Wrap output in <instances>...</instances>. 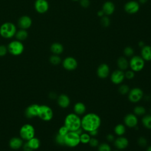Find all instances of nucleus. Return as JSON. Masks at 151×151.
Here are the masks:
<instances>
[{"instance_id": "obj_1", "label": "nucleus", "mask_w": 151, "mask_h": 151, "mask_svg": "<svg viewBox=\"0 0 151 151\" xmlns=\"http://www.w3.org/2000/svg\"><path fill=\"white\" fill-rule=\"evenodd\" d=\"M81 120V128L86 132L97 130L101 124V119L96 113H90L83 116Z\"/></svg>"}, {"instance_id": "obj_2", "label": "nucleus", "mask_w": 151, "mask_h": 151, "mask_svg": "<svg viewBox=\"0 0 151 151\" xmlns=\"http://www.w3.org/2000/svg\"><path fill=\"white\" fill-rule=\"evenodd\" d=\"M81 120L76 113H70L67 114L64 120V126L67 127L69 131L75 132L81 127Z\"/></svg>"}, {"instance_id": "obj_3", "label": "nucleus", "mask_w": 151, "mask_h": 151, "mask_svg": "<svg viewBox=\"0 0 151 151\" xmlns=\"http://www.w3.org/2000/svg\"><path fill=\"white\" fill-rule=\"evenodd\" d=\"M15 33L16 27L12 22H5L0 27V35L5 38H12Z\"/></svg>"}, {"instance_id": "obj_4", "label": "nucleus", "mask_w": 151, "mask_h": 151, "mask_svg": "<svg viewBox=\"0 0 151 151\" xmlns=\"http://www.w3.org/2000/svg\"><path fill=\"white\" fill-rule=\"evenodd\" d=\"M65 145L74 147L77 146L80 143V135L78 134L76 132L69 131L64 137Z\"/></svg>"}, {"instance_id": "obj_5", "label": "nucleus", "mask_w": 151, "mask_h": 151, "mask_svg": "<svg viewBox=\"0 0 151 151\" xmlns=\"http://www.w3.org/2000/svg\"><path fill=\"white\" fill-rule=\"evenodd\" d=\"M19 134L22 139L28 141L35 136L34 127L30 124H25L21 127Z\"/></svg>"}, {"instance_id": "obj_6", "label": "nucleus", "mask_w": 151, "mask_h": 151, "mask_svg": "<svg viewBox=\"0 0 151 151\" xmlns=\"http://www.w3.org/2000/svg\"><path fill=\"white\" fill-rule=\"evenodd\" d=\"M129 65L131 70L134 72L140 71L144 68L145 60L140 56H133L130 60Z\"/></svg>"}, {"instance_id": "obj_7", "label": "nucleus", "mask_w": 151, "mask_h": 151, "mask_svg": "<svg viewBox=\"0 0 151 151\" xmlns=\"http://www.w3.org/2000/svg\"><path fill=\"white\" fill-rule=\"evenodd\" d=\"M38 116L44 121H50L53 117L52 110L48 106H40Z\"/></svg>"}, {"instance_id": "obj_8", "label": "nucleus", "mask_w": 151, "mask_h": 151, "mask_svg": "<svg viewBox=\"0 0 151 151\" xmlns=\"http://www.w3.org/2000/svg\"><path fill=\"white\" fill-rule=\"evenodd\" d=\"M24 50V45L18 40L11 41L8 47V50L14 55H19L21 54L23 52Z\"/></svg>"}, {"instance_id": "obj_9", "label": "nucleus", "mask_w": 151, "mask_h": 151, "mask_svg": "<svg viewBox=\"0 0 151 151\" xmlns=\"http://www.w3.org/2000/svg\"><path fill=\"white\" fill-rule=\"evenodd\" d=\"M129 100L132 103H137L143 97V91L137 87L132 88L128 93Z\"/></svg>"}, {"instance_id": "obj_10", "label": "nucleus", "mask_w": 151, "mask_h": 151, "mask_svg": "<svg viewBox=\"0 0 151 151\" xmlns=\"http://www.w3.org/2000/svg\"><path fill=\"white\" fill-rule=\"evenodd\" d=\"M139 9L140 5L138 2L135 1H130L124 6V11L129 14H134L139 11Z\"/></svg>"}, {"instance_id": "obj_11", "label": "nucleus", "mask_w": 151, "mask_h": 151, "mask_svg": "<svg viewBox=\"0 0 151 151\" xmlns=\"http://www.w3.org/2000/svg\"><path fill=\"white\" fill-rule=\"evenodd\" d=\"M78 65L77 61L76 58L72 57H66L63 61V67L68 71H72L75 70Z\"/></svg>"}, {"instance_id": "obj_12", "label": "nucleus", "mask_w": 151, "mask_h": 151, "mask_svg": "<svg viewBox=\"0 0 151 151\" xmlns=\"http://www.w3.org/2000/svg\"><path fill=\"white\" fill-rule=\"evenodd\" d=\"M49 8V4L47 0H36L35 2V9L40 14L46 12Z\"/></svg>"}, {"instance_id": "obj_13", "label": "nucleus", "mask_w": 151, "mask_h": 151, "mask_svg": "<svg viewBox=\"0 0 151 151\" xmlns=\"http://www.w3.org/2000/svg\"><path fill=\"white\" fill-rule=\"evenodd\" d=\"M125 78L124 72L121 70L114 71L111 75V80L115 84H119L124 80Z\"/></svg>"}, {"instance_id": "obj_14", "label": "nucleus", "mask_w": 151, "mask_h": 151, "mask_svg": "<svg viewBox=\"0 0 151 151\" xmlns=\"http://www.w3.org/2000/svg\"><path fill=\"white\" fill-rule=\"evenodd\" d=\"M40 106L37 104H32L29 106L25 110V116L28 118H32L38 116Z\"/></svg>"}, {"instance_id": "obj_15", "label": "nucleus", "mask_w": 151, "mask_h": 151, "mask_svg": "<svg viewBox=\"0 0 151 151\" xmlns=\"http://www.w3.org/2000/svg\"><path fill=\"white\" fill-rule=\"evenodd\" d=\"M124 124L129 127H135L138 123V119L134 114H127L124 119Z\"/></svg>"}, {"instance_id": "obj_16", "label": "nucleus", "mask_w": 151, "mask_h": 151, "mask_svg": "<svg viewBox=\"0 0 151 151\" xmlns=\"http://www.w3.org/2000/svg\"><path fill=\"white\" fill-rule=\"evenodd\" d=\"M110 73V68L107 64H101L97 68V74L101 78H106Z\"/></svg>"}, {"instance_id": "obj_17", "label": "nucleus", "mask_w": 151, "mask_h": 151, "mask_svg": "<svg viewBox=\"0 0 151 151\" xmlns=\"http://www.w3.org/2000/svg\"><path fill=\"white\" fill-rule=\"evenodd\" d=\"M102 11L106 15H110L113 14L115 11V5L111 1L105 2L102 6Z\"/></svg>"}, {"instance_id": "obj_18", "label": "nucleus", "mask_w": 151, "mask_h": 151, "mask_svg": "<svg viewBox=\"0 0 151 151\" xmlns=\"http://www.w3.org/2000/svg\"><path fill=\"white\" fill-rule=\"evenodd\" d=\"M32 24V20L28 16L24 15L21 17L18 20L19 27L24 29H26L31 27Z\"/></svg>"}, {"instance_id": "obj_19", "label": "nucleus", "mask_w": 151, "mask_h": 151, "mask_svg": "<svg viewBox=\"0 0 151 151\" xmlns=\"http://www.w3.org/2000/svg\"><path fill=\"white\" fill-rule=\"evenodd\" d=\"M114 145L119 149H124L129 145V140L127 138L121 136L114 140Z\"/></svg>"}, {"instance_id": "obj_20", "label": "nucleus", "mask_w": 151, "mask_h": 151, "mask_svg": "<svg viewBox=\"0 0 151 151\" xmlns=\"http://www.w3.org/2000/svg\"><path fill=\"white\" fill-rule=\"evenodd\" d=\"M58 105L62 108H67L70 103V100L69 97L64 94L59 96L57 99Z\"/></svg>"}, {"instance_id": "obj_21", "label": "nucleus", "mask_w": 151, "mask_h": 151, "mask_svg": "<svg viewBox=\"0 0 151 151\" xmlns=\"http://www.w3.org/2000/svg\"><path fill=\"white\" fill-rule=\"evenodd\" d=\"M9 145L11 149L14 150H17L23 145V141L21 138L18 137H14L11 139Z\"/></svg>"}, {"instance_id": "obj_22", "label": "nucleus", "mask_w": 151, "mask_h": 151, "mask_svg": "<svg viewBox=\"0 0 151 151\" xmlns=\"http://www.w3.org/2000/svg\"><path fill=\"white\" fill-rule=\"evenodd\" d=\"M141 57L145 61H151V46L145 45L142 48Z\"/></svg>"}, {"instance_id": "obj_23", "label": "nucleus", "mask_w": 151, "mask_h": 151, "mask_svg": "<svg viewBox=\"0 0 151 151\" xmlns=\"http://www.w3.org/2000/svg\"><path fill=\"white\" fill-rule=\"evenodd\" d=\"M86 110V107L85 104L81 102H77L74 104V111L77 115H81L85 113Z\"/></svg>"}, {"instance_id": "obj_24", "label": "nucleus", "mask_w": 151, "mask_h": 151, "mask_svg": "<svg viewBox=\"0 0 151 151\" xmlns=\"http://www.w3.org/2000/svg\"><path fill=\"white\" fill-rule=\"evenodd\" d=\"M50 50L53 54L58 55L63 52L64 47L59 42H54L51 45Z\"/></svg>"}, {"instance_id": "obj_25", "label": "nucleus", "mask_w": 151, "mask_h": 151, "mask_svg": "<svg viewBox=\"0 0 151 151\" xmlns=\"http://www.w3.org/2000/svg\"><path fill=\"white\" fill-rule=\"evenodd\" d=\"M117 65L119 69L123 71L126 70L128 68L129 63L125 57H120L117 60Z\"/></svg>"}, {"instance_id": "obj_26", "label": "nucleus", "mask_w": 151, "mask_h": 151, "mask_svg": "<svg viewBox=\"0 0 151 151\" xmlns=\"http://www.w3.org/2000/svg\"><path fill=\"white\" fill-rule=\"evenodd\" d=\"M27 143L28 144V145L30 146V147L32 149V150H36L37 149L39 148L40 146V140L37 138V137H32L31 139H29V140H28Z\"/></svg>"}, {"instance_id": "obj_27", "label": "nucleus", "mask_w": 151, "mask_h": 151, "mask_svg": "<svg viewBox=\"0 0 151 151\" xmlns=\"http://www.w3.org/2000/svg\"><path fill=\"white\" fill-rule=\"evenodd\" d=\"M15 36L18 41H22L25 40L28 37V33L25 29H21L16 32Z\"/></svg>"}, {"instance_id": "obj_28", "label": "nucleus", "mask_w": 151, "mask_h": 151, "mask_svg": "<svg viewBox=\"0 0 151 151\" xmlns=\"http://www.w3.org/2000/svg\"><path fill=\"white\" fill-rule=\"evenodd\" d=\"M114 133L118 136H122L126 132L125 126L122 124H118L114 127Z\"/></svg>"}, {"instance_id": "obj_29", "label": "nucleus", "mask_w": 151, "mask_h": 151, "mask_svg": "<svg viewBox=\"0 0 151 151\" xmlns=\"http://www.w3.org/2000/svg\"><path fill=\"white\" fill-rule=\"evenodd\" d=\"M143 125L147 129H151V115L145 116L142 120Z\"/></svg>"}, {"instance_id": "obj_30", "label": "nucleus", "mask_w": 151, "mask_h": 151, "mask_svg": "<svg viewBox=\"0 0 151 151\" xmlns=\"http://www.w3.org/2000/svg\"><path fill=\"white\" fill-rule=\"evenodd\" d=\"M133 111H134V113L135 115L142 116V115H143L146 113V109L142 106H138L134 108Z\"/></svg>"}, {"instance_id": "obj_31", "label": "nucleus", "mask_w": 151, "mask_h": 151, "mask_svg": "<svg viewBox=\"0 0 151 151\" xmlns=\"http://www.w3.org/2000/svg\"><path fill=\"white\" fill-rule=\"evenodd\" d=\"M50 61L53 65H58L61 63V58L58 55L54 54L50 57Z\"/></svg>"}, {"instance_id": "obj_32", "label": "nucleus", "mask_w": 151, "mask_h": 151, "mask_svg": "<svg viewBox=\"0 0 151 151\" xmlns=\"http://www.w3.org/2000/svg\"><path fill=\"white\" fill-rule=\"evenodd\" d=\"M90 136L89 134L87 133H82L80 135V142L83 143H87L89 142L90 140Z\"/></svg>"}, {"instance_id": "obj_33", "label": "nucleus", "mask_w": 151, "mask_h": 151, "mask_svg": "<svg viewBox=\"0 0 151 151\" xmlns=\"http://www.w3.org/2000/svg\"><path fill=\"white\" fill-rule=\"evenodd\" d=\"M129 91H130L129 87L126 84L121 85L120 86V87L119 88V91L122 94H126L128 93L129 92Z\"/></svg>"}, {"instance_id": "obj_34", "label": "nucleus", "mask_w": 151, "mask_h": 151, "mask_svg": "<svg viewBox=\"0 0 151 151\" xmlns=\"http://www.w3.org/2000/svg\"><path fill=\"white\" fill-rule=\"evenodd\" d=\"M64 137L65 136H63L59 133H57V134L55 136V141L56 142L60 145H65V140H64Z\"/></svg>"}, {"instance_id": "obj_35", "label": "nucleus", "mask_w": 151, "mask_h": 151, "mask_svg": "<svg viewBox=\"0 0 151 151\" xmlns=\"http://www.w3.org/2000/svg\"><path fill=\"white\" fill-rule=\"evenodd\" d=\"M99 151H111V147L109 145L103 143L100 144L98 147Z\"/></svg>"}, {"instance_id": "obj_36", "label": "nucleus", "mask_w": 151, "mask_h": 151, "mask_svg": "<svg viewBox=\"0 0 151 151\" xmlns=\"http://www.w3.org/2000/svg\"><path fill=\"white\" fill-rule=\"evenodd\" d=\"M124 54L127 57H131L134 54V50L131 47H126L123 51Z\"/></svg>"}, {"instance_id": "obj_37", "label": "nucleus", "mask_w": 151, "mask_h": 151, "mask_svg": "<svg viewBox=\"0 0 151 151\" xmlns=\"http://www.w3.org/2000/svg\"><path fill=\"white\" fill-rule=\"evenodd\" d=\"M101 25L103 27H107L108 26H109L110 23V21L109 18L107 16L103 17L101 19Z\"/></svg>"}, {"instance_id": "obj_38", "label": "nucleus", "mask_w": 151, "mask_h": 151, "mask_svg": "<svg viewBox=\"0 0 151 151\" xmlns=\"http://www.w3.org/2000/svg\"><path fill=\"white\" fill-rule=\"evenodd\" d=\"M124 76L127 79L129 80H131L133 79L134 77V72L132 70H129L127 71L125 73H124Z\"/></svg>"}, {"instance_id": "obj_39", "label": "nucleus", "mask_w": 151, "mask_h": 151, "mask_svg": "<svg viewBox=\"0 0 151 151\" xmlns=\"http://www.w3.org/2000/svg\"><path fill=\"white\" fill-rule=\"evenodd\" d=\"M69 132L68 129L67 128V127L65 126H61L60 129H59V130H58V133L59 134L63 135V136H65V134Z\"/></svg>"}, {"instance_id": "obj_40", "label": "nucleus", "mask_w": 151, "mask_h": 151, "mask_svg": "<svg viewBox=\"0 0 151 151\" xmlns=\"http://www.w3.org/2000/svg\"><path fill=\"white\" fill-rule=\"evenodd\" d=\"M137 142L140 146H145L147 144V140L144 137H140L138 139Z\"/></svg>"}, {"instance_id": "obj_41", "label": "nucleus", "mask_w": 151, "mask_h": 151, "mask_svg": "<svg viewBox=\"0 0 151 151\" xmlns=\"http://www.w3.org/2000/svg\"><path fill=\"white\" fill-rule=\"evenodd\" d=\"M88 143L92 147H96L99 145V141L96 138L92 137V138H90V140Z\"/></svg>"}, {"instance_id": "obj_42", "label": "nucleus", "mask_w": 151, "mask_h": 151, "mask_svg": "<svg viewBox=\"0 0 151 151\" xmlns=\"http://www.w3.org/2000/svg\"><path fill=\"white\" fill-rule=\"evenodd\" d=\"M8 49L7 48L3 45H0V57H3L6 55Z\"/></svg>"}, {"instance_id": "obj_43", "label": "nucleus", "mask_w": 151, "mask_h": 151, "mask_svg": "<svg viewBox=\"0 0 151 151\" xmlns=\"http://www.w3.org/2000/svg\"><path fill=\"white\" fill-rule=\"evenodd\" d=\"M89 0H80V5L83 8H87L90 5Z\"/></svg>"}, {"instance_id": "obj_44", "label": "nucleus", "mask_w": 151, "mask_h": 151, "mask_svg": "<svg viewBox=\"0 0 151 151\" xmlns=\"http://www.w3.org/2000/svg\"><path fill=\"white\" fill-rule=\"evenodd\" d=\"M23 150L24 151H32L33 150L30 147V146L28 145L27 143H25L23 146Z\"/></svg>"}, {"instance_id": "obj_45", "label": "nucleus", "mask_w": 151, "mask_h": 151, "mask_svg": "<svg viewBox=\"0 0 151 151\" xmlns=\"http://www.w3.org/2000/svg\"><path fill=\"white\" fill-rule=\"evenodd\" d=\"M106 138H107V140L109 142H112L114 140V136L112 134H107V136H106Z\"/></svg>"}, {"instance_id": "obj_46", "label": "nucleus", "mask_w": 151, "mask_h": 151, "mask_svg": "<svg viewBox=\"0 0 151 151\" xmlns=\"http://www.w3.org/2000/svg\"><path fill=\"white\" fill-rule=\"evenodd\" d=\"M90 136H96V135H97L98 134V129L97 130H92L91 132H88Z\"/></svg>"}, {"instance_id": "obj_47", "label": "nucleus", "mask_w": 151, "mask_h": 151, "mask_svg": "<svg viewBox=\"0 0 151 151\" xmlns=\"http://www.w3.org/2000/svg\"><path fill=\"white\" fill-rule=\"evenodd\" d=\"M104 15V14L103 11H102V9H101V10H100V11H99L97 12V15H98L99 17H103Z\"/></svg>"}, {"instance_id": "obj_48", "label": "nucleus", "mask_w": 151, "mask_h": 151, "mask_svg": "<svg viewBox=\"0 0 151 151\" xmlns=\"http://www.w3.org/2000/svg\"><path fill=\"white\" fill-rule=\"evenodd\" d=\"M138 44H139V47H140L141 48H142L143 47H144V46L145 45V43H144L143 41H140V42H139Z\"/></svg>"}, {"instance_id": "obj_49", "label": "nucleus", "mask_w": 151, "mask_h": 151, "mask_svg": "<svg viewBox=\"0 0 151 151\" xmlns=\"http://www.w3.org/2000/svg\"><path fill=\"white\" fill-rule=\"evenodd\" d=\"M147 1L148 0H139L140 3H141V4H145L146 2H147Z\"/></svg>"}, {"instance_id": "obj_50", "label": "nucleus", "mask_w": 151, "mask_h": 151, "mask_svg": "<svg viewBox=\"0 0 151 151\" xmlns=\"http://www.w3.org/2000/svg\"><path fill=\"white\" fill-rule=\"evenodd\" d=\"M146 151H151V146H149L146 150Z\"/></svg>"}, {"instance_id": "obj_51", "label": "nucleus", "mask_w": 151, "mask_h": 151, "mask_svg": "<svg viewBox=\"0 0 151 151\" xmlns=\"http://www.w3.org/2000/svg\"><path fill=\"white\" fill-rule=\"evenodd\" d=\"M73 1H80V0H72Z\"/></svg>"}, {"instance_id": "obj_52", "label": "nucleus", "mask_w": 151, "mask_h": 151, "mask_svg": "<svg viewBox=\"0 0 151 151\" xmlns=\"http://www.w3.org/2000/svg\"><path fill=\"white\" fill-rule=\"evenodd\" d=\"M114 151H118V150H114Z\"/></svg>"}]
</instances>
